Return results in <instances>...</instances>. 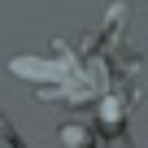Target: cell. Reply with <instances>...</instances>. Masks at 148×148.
Instances as JSON below:
<instances>
[{
    "instance_id": "1",
    "label": "cell",
    "mask_w": 148,
    "mask_h": 148,
    "mask_svg": "<svg viewBox=\"0 0 148 148\" xmlns=\"http://www.w3.org/2000/svg\"><path fill=\"white\" fill-rule=\"evenodd\" d=\"M9 70L22 74V79H57V70H52L48 61H39V57H13Z\"/></svg>"
},
{
    "instance_id": "2",
    "label": "cell",
    "mask_w": 148,
    "mask_h": 148,
    "mask_svg": "<svg viewBox=\"0 0 148 148\" xmlns=\"http://www.w3.org/2000/svg\"><path fill=\"white\" fill-rule=\"evenodd\" d=\"M61 144L65 148H92V135L79 131V126H61Z\"/></svg>"
}]
</instances>
